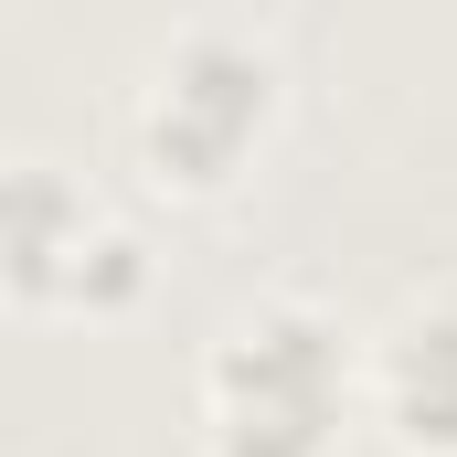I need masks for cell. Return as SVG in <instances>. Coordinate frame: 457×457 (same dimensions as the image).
Listing matches in <instances>:
<instances>
[{"label": "cell", "mask_w": 457, "mask_h": 457, "mask_svg": "<svg viewBox=\"0 0 457 457\" xmlns=\"http://www.w3.org/2000/svg\"><path fill=\"white\" fill-rule=\"evenodd\" d=\"M361 426V330L309 287H266L224 309L192 361V436L203 457H341Z\"/></svg>", "instance_id": "cell-1"}, {"label": "cell", "mask_w": 457, "mask_h": 457, "mask_svg": "<svg viewBox=\"0 0 457 457\" xmlns=\"http://www.w3.org/2000/svg\"><path fill=\"white\" fill-rule=\"evenodd\" d=\"M287 117V54L245 11L170 21L128 75V160L170 203H224Z\"/></svg>", "instance_id": "cell-2"}, {"label": "cell", "mask_w": 457, "mask_h": 457, "mask_svg": "<svg viewBox=\"0 0 457 457\" xmlns=\"http://www.w3.org/2000/svg\"><path fill=\"white\" fill-rule=\"evenodd\" d=\"M96 192L64 149H32V138H0V309H64V277H75V245L96 234Z\"/></svg>", "instance_id": "cell-3"}, {"label": "cell", "mask_w": 457, "mask_h": 457, "mask_svg": "<svg viewBox=\"0 0 457 457\" xmlns=\"http://www.w3.org/2000/svg\"><path fill=\"white\" fill-rule=\"evenodd\" d=\"M361 415L404 457H457V298H404L361 341Z\"/></svg>", "instance_id": "cell-4"}, {"label": "cell", "mask_w": 457, "mask_h": 457, "mask_svg": "<svg viewBox=\"0 0 457 457\" xmlns=\"http://www.w3.org/2000/svg\"><path fill=\"white\" fill-rule=\"evenodd\" d=\"M149 298V234L128 213H96V234L75 245V277H64V320H117Z\"/></svg>", "instance_id": "cell-5"}]
</instances>
